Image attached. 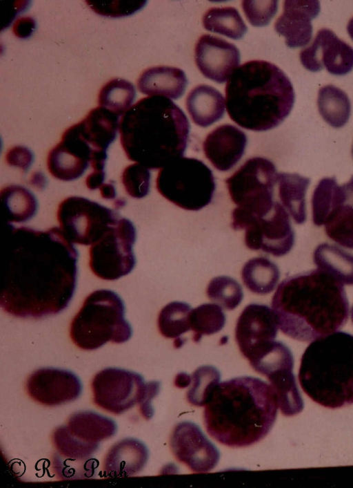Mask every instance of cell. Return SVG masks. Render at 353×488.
Instances as JSON below:
<instances>
[{
  "label": "cell",
  "mask_w": 353,
  "mask_h": 488,
  "mask_svg": "<svg viewBox=\"0 0 353 488\" xmlns=\"http://www.w3.org/2000/svg\"><path fill=\"white\" fill-rule=\"evenodd\" d=\"M280 276L277 265L265 257H256L245 263L241 270L246 288L257 294H267L275 288Z\"/></svg>",
  "instance_id": "f546056e"
},
{
  "label": "cell",
  "mask_w": 353,
  "mask_h": 488,
  "mask_svg": "<svg viewBox=\"0 0 353 488\" xmlns=\"http://www.w3.org/2000/svg\"><path fill=\"white\" fill-rule=\"evenodd\" d=\"M28 395L37 402L54 406L79 397L82 386L79 377L71 371L46 367L32 373L26 385Z\"/></svg>",
  "instance_id": "d6986e66"
},
{
  "label": "cell",
  "mask_w": 353,
  "mask_h": 488,
  "mask_svg": "<svg viewBox=\"0 0 353 488\" xmlns=\"http://www.w3.org/2000/svg\"><path fill=\"white\" fill-rule=\"evenodd\" d=\"M225 106L239 126L264 131L279 126L294 102L292 84L277 66L252 60L237 67L225 86Z\"/></svg>",
  "instance_id": "5b68a950"
},
{
  "label": "cell",
  "mask_w": 353,
  "mask_h": 488,
  "mask_svg": "<svg viewBox=\"0 0 353 488\" xmlns=\"http://www.w3.org/2000/svg\"><path fill=\"white\" fill-rule=\"evenodd\" d=\"M194 54L201 73L219 84L229 79L240 62L239 51L232 43L210 35L200 37Z\"/></svg>",
  "instance_id": "ffe728a7"
},
{
  "label": "cell",
  "mask_w": 353,
  "mask_h": 488,
  "mask_svg": "<svg viewBox=\"0 0 353 488\" xmlns=\"http://www.w3.org/2000/svg\"><path fill=\"white\" fill-rule=\"evenodd\" d=\"M220 377L219 370L212 366L199 367L191 375V382L186 395L188 402L196 406H205L219 383Z\"/></svg>",
  "instance_id": "8d00e7d4"
},
{
  "label": "cell",
  "mask_w": 353,
  "mask_h": 488,
  "mask_svg": "<svg viewBox=\"0 0 353 488\" xmlns=\"http://www.w3.org/2000/svg\"><path fill=\"white\" fill-rule=\"evenodd\" d=\"M105 172L103 171H91L85 179V184L90 190H96L99 189L101 186L105 183Z\"/></svg>",
  "instance_id": "bcb514c9"
},
{
  "label": "cell",
  "mask_w": 353,
  "mask_h": 488,
  "mask_svg": "<svg viewBox=\"0 0 353 488\" xmlns=\"http://www.w3.org/2000/svg\"><path fill=\"white\" fill-rule=\"evenodd\" d=\"M247 144L245 133L234 125L225 124L212 130L203 143L205 157L217 170L227 171L243 156Z\"/></svg>",
  "instance_id": "7402d4cb"
},
{
  "label": "cell",
  "mask_w": 353,
  "mask_h": 488,
  "mask_svg": "<svg viewBox=\"0 0 353 488\" xmlns=\"http://www.w3.org/2000/svg\"><path fill=\"white\" fill-rule=\"evenodd\" d=\"M170 447L176 459L193 472H208L219 460L216 447L191 422H181L175 426L170 435Z\"/></svg>",
  "instance_id": "2e32d148"
},
{
  "label": "cell",
  "mask_w": 353,
  "mask_h": 488,
  "mask_svg": "<svg viewBox=\"0 0 353 488\" xmlns=\"http://www.w3.org/2000/svg\"><path fill=\"white\" fill-rule=\"evenodd\" d=\"M52 441L57 454L69 459L90 458L99 448V444L84 442L72 435L66 426H59L54 431Z\"/></svg>",
  "instance_id": "74e56055"
},
{
  "label": "cell",
  "mask_w": 353,
  "mask_h": 488,
  "mask_svg": "<svg viewBox=\"0 0 353 488\" xmlns=\"http://www.w3.org/2000/svg\"><path fill=\"white\" fill-rule=\"evenodd\" d=\"M101 196L106 200H113L116 197V189L114 183H103L99 189Z\"/></svg>",
  "instance_id": "7dc6e473"
},
{
  "label": "cell",
  "mask_w": 353,
  "mask_h": 488,
  "mask_svg": "<svg viewBox=\"0 0 353 488\" xmlns=\"http://www.w3.org/2000/svg\"><path fill=\"white\" fill-rule=\"evenodd\" d=\"M276 176L270 160L254 157L225 180L231 199L237 205L232 212L234 229H241L252 218L265 216L272 211Z\"/></svg>",
  "instance_id": "9c48e42d"
},
{
  "label": "cell",
  "mask_w": 353,
  "mask_h": 488,
  "mask_svg": "<svg viewBox=\"0 0 353 488\" xmlns=\"http://www.w3.org/2000/svg\"><path fill=\"white\" fill-rule=\"evenodd\" d=\"M36 23L32 17H20L14 24L12 31L19 38H27L33 32Z\"/></svg>",
  "instance_id": "f6af8a7d"
},
{
  "label": "cell",
  "mask_w": 353,
  "mask_h": 488,
  "mask_svg": "<svg viewBox=\"0 0 353 488\" xmlns=\"http://www.w3.org/2000/svg\"><path fill=\"white\" fill-rule=\"evenodd\" d=\"M135 97L136 90L131 82L121 78H114L100 89L98 104L121 116L130 108Z\"/></svg>",
  "instance_id": "836d02e7"
},
{
  "label": "cell",
  "mask_w": 353,
  "mask_h": 488,
  "mask_svg": "<svg viewBox=\"0 0 353 488\" xmlns=\"http://www.w3.org/2000/svg\"><path fill=\"white\" fill-rule=\"evenodd\" d=\"M1 308L21 319L59 314L75 292L78 252L60 228L6 223Z\"/></svg>",
  "instance_id": "6da1fadb"
},
{
  "label": "cell",
  "mask_w": 353,
  "mask_h": 488,
  "mask_svg": "<svg viewBox=\"0 0 353 488\" xmlns=\"http://www.w3.org/2000/svg\"><path fill=\"white\" fill-rule=\"evenodd\" d=\"M60 229L72 243L91 245L121 218L116 210L88 198L72 196L57 209Z\"/></svg>",
  "instance_id": "4fadbf2b"
},
{
  "label": "cell",
  "mask_w": 353,
  "mask_h": 488,
  "mask_svg": "<svg viewBox=\"0 0 353 488\" xmlns=\"http://www.w3.org/2000/svg\"><path fill=\"white\" fill-rule=\"evenodd\" d=\"M312 221L324 225L327 236L353 250V176L343 185L335 177L322 178L312 197Z\"/></svg>",
  "instance_id": "7c38bea8"
},
{
  "label": "cell",
  "mask_w": 353,
  "mask_h": 488,
  "mask_svg": "<svg viewBox=\"0 0 353 488\" xmlns=\"http://www.w3.org/2000/svg\"><path fill=\"white\" fill-rule=\"evenodd\" d=\"M318 268L331 274L343 285H353V254L329 243L319 245L313 254Z\"/></svg>",
  "instance_id": "f1b7e54d"
},
{
  "label": "cell",
  "mask_w": 353,
  "mask_h": 488,
  "mask_svg": "<svg viewBox=\"0 0 353 488\" xmlns=\"http://www.w3.org/2000/svg\"><path fill=\"white\" fill-rule=\"evenodd\" d=\"M252 368L268 379L287 370H293L292 354L283 343L273 341L248 360Z\"/></svg>",
  "instance_id": "1f68e13d"
},
{
  "label": "cell",
  "mask_w": 353,
  "mask_h": 488,
  "mask_svg": "<svg viewBox=\"0 0 353 488\" xmlns=\"http://www.w3.org/2000/svg\"><path fill=\"white\" fill-rule=\"evenodd\" d=\"M320 12L318 1H285L283 13L274 24L275 30L290 48L306 46L312 36V19Z\"/></svg>",
  "instance_id": "44dd1931"
},
{
  "label": "cell",
  "mask_w": 353,
  "mask_h": 488,
  "mask_svg": "<svg viewBox=\"0 0 353 488\" xmlns=\"http://www.w3.org/2000/svg\"><path fill=\"white\" fill-rule=\"evenodd\" d=\"M207 294L210 299L230 310L236 308L243 298L241 285L227 276L212 279L208 285Z\"/></svg>",
  "instance_id": "f35d334b"
},
{
  "label": "cell",
  "mask_w": 353,
  "mask_h": 488,
  "mask_svg": "<svg viewBox=\"0 0 353 488\" xmlns=\"http://www.w3.org/2000/svg\"><path fill=\"white\" fill-rule=\"evenodd\" d=\"M347 30L350 37L353 40V17L349 21L347 24Z\"/></svg>",
  "instance_id": "f907efd6"
},
{
  "label": "cell",
  "mask_w": 353,
  "mask_h": 488,
  "mask_svg": "<svg viewBox=\"0 0 353 488\" xmlns=\"http://www.w3.org/2000/svg\"><path fill=\"white\" fill-rule=\"evenodd\" d=\"M343 285L318 268L287 277L278 285L271 302L279 328L305 342L336 332L349 316Z\"/></svg>",
  "instance_id": "7a4b0ae2"
},
{
  "label": "cell",
  "mask_w": 353,
  "mask_h": 488,
  "mask_svg": "<svg viewBox=\"0 0 353 488\" xmlns=\"http://www.w3.org/2000/svg\"><path fill=\"white\" fill-rule=\"evenodd\" d=\"M30 182L32 186L41 189L45 187L46 179L42 173L35 172L32 173Z\"/></svg>",
  "instance_id": "681fc988"
},
{
  "label": "cell",
  "mask_w": 353,
  "mask_h": 488,
  "mask_svg": "<svg viewBox=\"0 0 353 488\" xmlns=\"http://www.w3.org/2000/svg\"><path fill=\"white\" fill-rule=\"evenodd\" d=\"M117 137V131L105 120L92 115L68 128L60 142L48 153L47 167L50 173L62 181L80 178L91 167L103 171L107 150Z\"/></svg>",
  "instance_id": "52a82bcc"
},
{
  "label": "cell",
  "mask_w": 353,
  "mask_h": 488,
  "mask_svg": "<svg viewBox=\"0 0 353 488\" xmlns=\"http://www.w3.org/2000/svg\"><path fill=\"white\" fill-rule=\"evenodd\" d=\"M148 451L141 442L125 438L114 444L103 460V471L108 477H124L140 472L147 463Z\"/></svg>",
  "instance_id": "603a6c76"
},
{
  "label": "cell",
  "mask_w": 353,
  "mask_h": 488,
  "mask_svg": "<svg viewBox=\"0 0 353 488\" xmlns=\"http://www.w3.org/2000/svg\"><path fill=\"white\" fill-rule=\"evenodd\" d=\"M93 401L99 408L119 415L139 405L142 416L153 415L151 402L160 388L158 382H145L139 374L119 368H106L98 372L91 382Z\"/></svg>",
  "instance_id": "30bf717a"
},
{
  "label": "cell",
  "mask_w": 353,
  "mask_h": 488,
  "mask_svg": "<svg viewBox=\"0 0 353 488\" xmlns=\"http://www.w3.org/2000/svg\"><path fill=\"white\" fill-rule=\"evenodd\" d=\"M125 306L114 291L97 290L84 300L70 326V336L79 348L92 350L108 341L121 344L132 336Z\"/></svg>",
  "instance_id": "ba28073f"
},
{
  "label": "cell",
  "mask_w": 353,
  "mask_h": 488,
  "mask_svg": "<svg viewBox=\"0 0 353 488\" xmlns=\"http://www.w3.org/2000/svg\"><path fill=\"white\" fill-rule=\"evenodd\" d=\"M186 109L196 125L207 127L219 120L225 112V100L215 88L200 84L192 88L185 100Z\"/></svg>",
  "instance_id": "d4e9b609"
},
{
  "label": "cell",
  "mask_w": 353,
  "mask_h": 488,
  "mask_svg": "<svg viewBox=\"0 0 353 488\" xmlns=\"http://www.w3.org/2000/svg\"><path fill=\"white\" fill-rule=\"evenodd\" d=\"M188 84L183 70L166 66L145 69L137 80L139 91L150 96L176 100L181 97Z\"/></svg>",
  "instance_id": "cb8c5ba5"
},
{
  "label": "cell",
  "mask_w": 353,
  "mask_h": 488,
  "mask_svg": "<svg viewBox=\"0 0 353 488\" xmlns=\"http://www.w3.org/2000/svg\"><path fill=\"white\" fill-rule=\"evenodd\" d=\"M6 162L12 167H18L26 172L33 162V153L24 146H14L6 153Z\"/></svg>",
  "instance_id": "ee69618b"
},
{
  "label": "cell",
  "mask_w": 353,
  "mask_h": 488,
  "mask_svg": "<svg viewBox=\"0 0 353 488\" xmlns=\"http://www.w3.org/2000/svg\"><path fill=\"white\" fill-rule=\"evenodd\" d=\"M317 106L323 119L334 128H341L348 121L351 104L347 94L338 87L329 84L321 87L318 93Z\"/></svg>",
  "instance_id": "4dcf8cb0"
},
{
  "label": "cell",
  "mask_w": 353,
  "mask_h": 488,
  "mask_svg": "<svg viewBox=\"0 0 353 488\" xmlns=\"http://www.w3.org/2000/svg\"><path fill=\"white\" fill-rule=\"evenodd\" d=\"M191 382V376L183 372L176 375L174 379V384L179 388L189 386Z\"/></svg>",
  "instance_id": "c3c4849f"
},
{
  "label": "cell",
  "mask_w": 353,
  "mask_h": 488,
  "mask_svg": "<svg viewBox=\"0 0 353 488\" xmlns=\"http://www.w3.org/2000/svg\"><path fill=\"white\" fill-rule=\"evenodd\" d=\"M241 5L247 19L254 26L267 25L277 10L276 1H243Z\"/></svg>",
  "instance_id": "7bdbcfd3"
},
{
  "label": "cell",
  "mask_w": 353,
  "mask_h": 488,
  "mask_svg": "<svg viewBox=\"0 0 353 488\" xmlns=\"http://www.w3.org/2000/svg\"><path fill=\"white\" fill-rule=\"evenodd\" d=\"M279 196L296 224L306 220L305 194L310 180L297 173H279Z\"/></svg>",
  "instance_id": "4316f807"
},
{
  "label": "cell",
  "mask_w": 353,
  "mask_h": 488,
  "mask_svg": "<svg viewBox=\"0 0 353 488\" xmlns=\"http://www.w3.org/2000/svg\"><path fill=\"white\" fill-rule=\"evenodd\" d=\"M136 228L131 220L121 217L89 250L90 268L97 277L114 281L130 274L136 264L133 245Z\"/></svg>",
  "instance_id": "5bb4252c"
},
{
  "label": "cell",
  "mask_w": 353,
  "mask_h": 488,
  "mask_svg": "<svg viewBox=\"0 0 353 488\" xmlns=\"http://www.w3.org/2000/svg\"><path fill=\"white\" fill-rule=\"evenodd\" d=\"M300 60L312 72L325 68L331 74L343 75L353 68V48L331 30L322 28L310 46L301 51Z\"/></svg>",
  "instance_id": "e0dca14e"
},
{
  "label": "cell",
  "mask_w": 353,
  "mask_h": 488,
  "mask_svg": "<svg viewBox=\"0 0 353 488\" xmlns=\"http://www.w3.org/2000/svg\"><path fill=\"white\" fill-rule=\"evenodd\" d=\"M298 379L304 393L330 409L353 404V335L335 332L316 339L302 355Z\"/></svg>",
  "instance_id": "8992f818"
},
{
  "label": "cell",
  "mask_w": 353,
  "mask_h": 488,
  "mask_svg": "<svg viewBox=\"0 0 353 488\" xmlns=\"http://www.w3.org/2000/svg\"><path fill=\"white\" fill-rule=\"evenodd\" d=\"M351 319H352V323H353V305H352V308H351Z\"/></svg>",
  "instance_id": "816d5d0a"
},
{
  "label": "cell",
  "mask_w": 353,
  "mask_h": 488,
  "mask_svg": "<svg viewBox=\"0 0 353 488\" xmlns=\"http://www.w3.org/2000/svg\"><path fill=\"white\" fill-rule=\"evenodd\" d=\"M279 408L270 385L243 376L219 383L205 405L208 434L225 446L239 448L263 439L272 428Z\"/></svg>",
  "instance_id": "3957f363"
},
{
  "label": "cell",
  "mask_w": 353,
  "mask_h": 488,
  "mask_svg": "<svg viewBox=\"0 0 353 488\" xmlns=\"http://www.w3.org/2000/svg\"><path fill=\"white\" fill-rule=\"evenodd\" d=\"M352 155H353V147H352Z\"/></svg>",
  "instance_id": "f5cc1de1"
},
{
  "label": "cell",
  "mask_w": 353,
  "mask_h": 488,
  "mask_svg": "<svg viewBox=\"0 0 353 488\" xmlns=\"http://www.w3.org/2000/svg\"><path fill=\"white\" fill-rule=\"evenodd\" d=\"M151 174L148 169L139 164L127 166L121 173V182L126 193L134 198L146 196L150 191Z\"/></svg>",
  "instance_id": "ab89813d"
},
{
  "label": "cell",
  "mask_w": 353,
  "mask_h": 488,
  "mask_svg": "<svg viewBox=\"0 0 353 488\" xmlns=\"http://www.w3.org/2000/svg\"><path fill=\"white\" fill-rule=\"evenodd\" d=\"M192 308L187 303L172 301L164 306L158 317L160 333L166 338L178 339L190 329Z\"/></svg>",
  "instance_id": "e575fe53"
},
{
  "label": "cell",
  "mask_w": 353,
  "mask_h": 488,
  "mask_svg": "<svg viewBox=\"0 0 353 488\" xmlns=\"http://www.w3.org/2000/svg\"><path fill=\"white\" fill-rule=\"evenodd\" d=\"M205 30L233 39H241L247 26L238 10L233 7H214L208 10L202 19Z\"/></svg>",
  "instance_id": "d6a6232c"
},
{
  "label": "cell",
  "mask_w": 353,
  "mask_h": 488,
  "mask_svg": "<svg viewBox=\"0 0 353 488\" xmlns=\"http://www.w3.org/2000/svg\"><path fill=\"white\" fill-rule=\"evenodd\" d=\"M66 427L72 435L90 444H99L113 436L117 431L112 420L90 411L72 414Z\"/></svg>",
  "instance_id": "484cf974"
},
{
  "label": "cell",
  "mask_w": 353,
  "mask_h": 488,
  "mask_svg": "<svg viewBox=\"0 0 353 488\" xmlns=\"http://www.w3.org/2000/svg\"><path fill=\"white\" fill-rule=\"evenodd\" d=\"M119 132L130 160L157 169L183 157L190 124L185 114L172 100L149 96L139 100L123 115Z\"/></svg>",
  "instance_id": "277c9868"
},
{
  "label": "cell",
  "mask_w": 353,
  "mask_h": 488,
  "mask_svg": "<svg viewBox=\"0 0 353 488\" xmlns=\"http://www.w3.org/2000/svg\"><path fill=\"white\" fill-rule=\"evenodd\" d=\"M245 245L274 256L287 254L294 243V233L289 214L278 202L263 217L251 218L244 227Z\"/></svg>",
  "instance_id": "9a60e30c"
},
{
  "label": "cell",
  "mask_w": 353,
  "mask_h": 488,
  "mask_svg": "<svg viewBox=\"0 0 353 488\" xmlns=\"http://www.w3.org/2000/svg\"><path fill=\"white\" fill-rule=\"evenodd\" d=\"M225 316L221 307L215 303H203L192 309L190 315L193 341L199 342L203 335L215 334L223 329Z\"/></svg>",
  "instance_id": "d590c367"
},
{
  "label": "cell",
  "mask_w": 353,
  "mask_h": 488,
  "mask_svg": "<svg viewBox=\"0 0 353 488\" xmlns=\"http://www.w3.org/2000/svg\"><path fill=\"white\" fill-rule=\"evenodd\" d=\"M3 214L8 223H25L36 214L38 202L34 195L26 187L10 185L0 191Z\"/></svg>",
  "instance_id": "83f0119b"
},
{
  "label": "cell",
  "mask_w": 353,
  "mask_h": 488,
  "mask_svg": "<svg viewBox=\"0 0 353 488\" xmlns=\"http://www.w3.org/2000/svg\"><path fill=\"white\" fill-rule=\"evenodd\" d=\"M89 7L96 13L108 17H125L141 9L146 3L145 1H85Z\"/></svg>",
  "instance_id": "60d3db41"
},
{
  "label": "cell",
  "mask_w": 353,
  "mask_h": 488,
  "mask_svg": "<svg viewBox=\"0 0 353 488\" xmlns=\"http://www.w3.org/2000/svg\"><path fill=\"white\" fill-rule=\"evenodd\" d=\"M55 470L65 478H88L93 474L97 467L95 460L92 458L85 460L69 459L55 456L54 459Z\"/></svg>",
  "instance_id": "b9f144b4"
},
{
  "label": "cell",
  "mask_w": 353,
  "mask_h": 488,
  "mask_svg": "<svg viewBox=\"0 0 353 488\" xmlns=\"http://www.w3.org/2000/svg\"><path fill=\"white\" fill-rule=\"evenodd\" d=\"M276 315L265 305L252 303L238 318L235 339L242 355L249 359L274 341L278 331Z\"/></svg>",
  "instance_id": "ac0fdd59"
},
{
  "label": "cell",
  "mask_w": 353,
  "mask_h": 488,
  "mask_svg": "<svg viewBox=\"0 0 353 488\" xmlns=\"http://www.w3.org/2000/svg\"><path fill=\"white\" fill-rule=\"evenodd\" d=\"M156 187L162 196L176 206L199 211L211 203L216 185L212 170L205 163L181 157L159 171Z\"/></svg>",
  "instance_id": "8fae6325"
}]
</instances>
